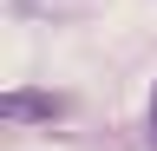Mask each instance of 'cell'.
I'll list each match as a JSON object with an SVG mask.
<instances>
[{"label": "cell", "mask_w": 157, "mask_h": 151, "mask_svg": "<svg viewBox=\"0 0 157 151\" xmlns=\"http://www.w3.org/2000/svg\"><path fill=\"white\" fill-rule=\"evenodd\" d=\"M66 112H72L66 92H39V85L0 92V118H7V125H52V118H66Z\"/></svg>", "instance_id": "cell-1"}, {"label": "cell", "mask_w": 157, "mask_h": 151, "mask_svg": "<svg viewBox=\"0 0 157 151\" xmlns=\"http://www.w3.org/2000/svg\"><path fill=\"white\" fill-rule=\"evenodd\" d=\"M151 145H157V92H151Z\"/></svg>", "instance_id": "cell-2"}]
</instances>
